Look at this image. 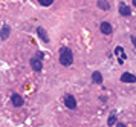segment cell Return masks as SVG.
<instances>
[{"instance_id":"17","label":"cell","mask_w":136,"mask_h":127,"mask_svg":"<svg viewBox=\"0 0 136 127\" xmlns=\"http://www.w3.org/2000/svg\"><path fill=\"white\" fill-rule=\"evenodd\" d=\"M133 6L136 8V0H133Z\"/></svg>"},{"instance_id":"12","label":"cell","mask_w":136,"mask_h":127,"mask_svg":"<svg viewBox=\"0 0 136 127\" xmlns=\"http://www.w3.org/2000/svg\"><path fill=\"white\" fill-rule=\"evenodd\" d=\"M118 123V118H116V112H113V113H110V116H109V119H107V126L112 127L115 126Z\"/></svg>"},{"instance_id":"14","label":"cell","mask_w":136,"mask_h":127,"mask_svg":"<svg viewBox=\"0 0 136 127\" xmlns=\"http://www.w3.org/2000/svg\"><path fill=\"white\" fill-rule=\"evenodd\" d=\"M38 3L41 6H51L52 3H54V0H38Z\"/></svg>"},{"instance_id":"16","label":"cell","mask_w":136,"mask_h":127,"mask_svg":"<svg viewBox=\"0 0 136 127\" xmlns=\"http://www.w3.org/2000/svg\"><path fill=\"white\" fill-rule=\"evenodd\" d=\"M116 127H127L124 123H116Z\"/></svg>"},{"instance_id":"2","label":"cell","mask_w":136,"mask_h":127,"mask_svg":"<svg viewBox=\"0 0 136 127\" xmlns=\"http://www.w3.org/2000/svg\"><path fill=\"white\" fill-rule=\"evenodd\" d=\"M63 103H64V106L70 109V110H75L77 109V100H75V96L70 95V94H66V95L63 96Z\"/></svg>"},{"instance_id":"11","label":"cell","mask_w":136,"mask_h":127,"mask_svg":"<svg viewBox=\"0 0 136 127\" xmlns=\"http://www.w3.org/2000/svg\"><path fill=\"white\" fill-rule=\"evenodd\" d=\"M92 81H93V83H96V84H101V83H102V74H101V72H98V70H96V72H93V74H92Z\"/></svg>"},{"instance_id":"3","label":"cell","mask_w":136,"mask_h":127,"mask_svg":"<svg viewBox=\"0 0 136 127\" xmlns=\"http://www.w3.org/2000/svg\"><path fill=\"white\" fill-rule=\"evenodd\" d=\"M11 103H12L14 107H21V106L25 104V100H23V96L20 95V94H12V96H11Z\"/></svg>"},{"instance_id":"5","label":"cell","mask_w":136,"mask_h":127,"mask_svg":"<svg viewBox=\"0 0 136 127\" xmlns=\"http://www.w3.org/2000/svg\"><path fill=\"white\" fill-rule=\"evenodd\" d=\"M115 55L118 57V63L122 64L125 61V58H127V55H125V52H124V49L121 48V46H116L115 48Z\"/></svg>"},{"instance_id":"8","label":"cell","mask_w":136,"mask_h":127,"mask_svg":"<svg viewBox=\"0 0 136 127\" xmlns=\"http://www.w3.org/2000/svg\"><path fill=\"white\" fill-rule=\"evenodd\" d=\"M119 80H121L122 83H136V75L130 74V72H124Z\"/></svg>"},{"instance_id":"1","label":"cell","mask_w":136,"mask_h":127,"mask_svg":"<svg viewBox=\"0 0 136 127\" xmlns=\"http://www.w3.org/2000/svg\"><path fill=\"white\" fill-rule=\"evenodd\" d=\"M72 63H73V52H72V49L67 48V46L60 48V64L67 67Z\"/></svg>"},{"instance_id":"10","label":"cell","mask_w":136,"mask_h":127,"mask_svg":"<svg viewBox=\"0 0 136 127\" xmlns=\"http://www.w3.org/2000/svg\"><path fill=\"white\" fill-rule=\"evenodd\" d=\"M119 14H121V16H124V17H130L132 11H130V8H129L127 5L121 3V5H119Z\"/></svg>"},{"instance_id":"13","label":"cell","mask_w":136,"mask_h":127,"mask_svg":"<svg viewBox=\"0 0 136 127\" xmlns=\"http://www.w3.org/2000/svg\"><path fill=\"white\" fill-rule=\"evenodd\" d=\"M98 8L102 11H109L110 9V3L107 0H98Z\"/></svg>"},{"instance_id":"6","label":"cell","mask_w":136,"mask_h":127,"mask_svg":"<svg viewBox=\"0 0 136 127\" xmlns=\"http://www.w3.org/2000/svg\"><path fill=\"white\" fill-rule=\"evenodd\" d=\"M37 35H38V38L43 41V43H49V35H48V32L44 28H37Z\"/></svg>"},{"instance_id":"7","label":"cell","mask_w":136,"mask_h":127,"mask_svg":"<svg viewBox=\"0 0 136 127\" xmlns=\"http://www.w3.org/2000/svg\"><path fill=\"white\" fill-rule=\"evenodd\" d=\"M100 29L104 35H110L112 32H113V26L109 23V22H102L101 25H100Z\"/></svg>"},{"instance_id":"9","label":"cell","mask_w":136,"mask_h":127,"mask_svg":"<svg viewBox=\"0 0 136 127\" xmlns=\"http://www.w3.org/2000/svg\"><path fill=\"white\" fill-rule=\"evenodd\" d=\"M11 35V26L9 25H3L2 31H0V38L2 40H8V37Z\"/></svg>"},{"instance_id":"4","label":"cell","mask_w":136,"mask_h":127,"mask_svg":"<svg viewBox=\"0 0 136 127\" xmlns=\"http://www.w3.org/2000/svg\"><path fill=\"white\" fill-rule=\"evenodd\" d=\"M29 63H31V67H32V70H34V72H40V70L43 69V63H41V60H40V58H37V57H32Z\"/></svg>"},{"instance_id":"15","label":"cell","mask_w":136,"mask_h":127,"mask_svg":"<svg viewBox=\"0 0 136 127\" xmlns=\"http://www.w3.org/2000/svg\"><path fill=\"white\" fill-rule=\"evenodd\" d=\"M132 43H133V46H135V49H136V37H132Z\"/></svg>"}]
</instances>
